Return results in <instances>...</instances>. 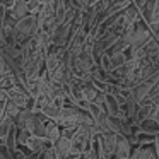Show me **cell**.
Masks as SVG:
<instances>
[{
    "mask_svg": "<svg viewBox=\"0 0 159 159\" xmlns=\"http://www.w3.org/2000/svg\"><path fill=\"white\" fill-rule=\"evenodd\" d=\"M132 159H151V152L140 151V149H139V151L134 154V157H132Z\"/></svg>",
    "mask_w": 159,
    "mask_h": 159,
    "instance_id": "5b68a950",
    "label": "cell"
},
{
    "mask_svg": "<svg viewBox=\"0 0 159 159\" xmlns=\"http://www.w3.org/2000/svg\"><path fill=\"white\" fill-rule=\"evenodd\" d=\"M53 144H55L53 149H55L57 156H58L60 159H65L67 156H70V151H72V140H70V139H67L62 135V137H58Z\"/></svg>",
    "mask_w": 159,
    "mask_h": 159,
    "instance_id": "6da1fadb",
    "label": "cell"
},
{
    "mask_svg": "<svg viewBox=\"0 0 159 159\" xmlns=\"http://www.w3.org/2000/svg\"><path fill=\"white\" fill-rule=\"evenodd\" d=\"M45 159H60V157L57 156L55 149L50 147V149H46V151H45Z\"/></svg>",
    "mask_w": 159,
    "mask_h": 159,
    "instance_id": "8992f818",
    "label": "cell"
},
{
    "mask_svg": "<svg viewBox=\"0 0 159 159\" xmlns=\"http://www.w3.org/2000/svg\"><path fill=\"white\" fill-rule=\"evenodd\" d=\"M26 145H28L33 152H38V151H41L43 145H45V139H43V137H36V135H31V137L26 140Z\"/></svg>",
    "mask_w": 159,
    "mask_h": 159,
    "instance_id": "3957f363",
    "label": "cell"
},
{
    "mask_svg": "<svg viewBox=\"0 0 159 159\" xmlns=\"http://www.w3.org/2000/svg\"><path fill=\"white\" fill-rule=\"evenodd\" d=\"M157 151H159V149H157Z\"/></svg>",
    "mask_w": 159,
    "mask_h": 159,
    "instance_id": "52a82bcc",
    "label": "cell"
},
{
    "mask_svg": "<svg viewBox=\"0 0 159 159\" xmlns=\"http://www.w3.org/2000/svg\"><path fill=\"white\" fill-rule=\"evenodd\" d=\"M26 12H28V4H26L24 0H17V2L12 5V14H14V17L21 19Z\"/></svg>",
    "mask_w": 159,
    "mask_h": 159,
    "instance_id": "277c9868",
    "label": "cell"
},
{
    "mask_svg": "<svg viewBox=\"0 0 159 159\" xmlns=\"http://www.w3.org/2000/svg\"><path fill=\"white\" fill-rule=\"evenodd\" d=\"M115 152H116L118 159H127L128 157V152H130V145L125 139L118 137L116 139V144H115Z\"/></svg>",
    "mask_w": 159,
    "mask_h": 159,
    "instance_id": "7a4b0ae2",
    "label": "cell"
}]
</instances>
